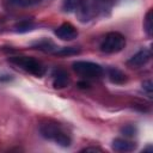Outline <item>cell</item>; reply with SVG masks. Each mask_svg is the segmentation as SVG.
I'll return each mask as SVG.
<instances>
[{"label": "cell", "instance_id": "6da1fadb", "mask_svg": "<svg viewBox=\"0 0 153 153\" xmlns=\"http://www.w3.org/2000/svg\"><path fill=\"white\" fill-rule=\"evenodd\" d=\"M39 133L44 139L49 141H54L55 143L62 147L71 146V142H72L71 136L57 123H50V122L42 123L39 127Z\"/></svg>", "mask_w": 153, "mask_h": 153}, {"label": "cell", "instance_id": "7a4b0ae2", "mask_svg": "<svg viewBox=\"0 0 153 153\" xmlns=\"http://www.w3.org/2000/svg\"><path fill=\"white\" fill-rule=\"evenodd\" d=\"M10 62L18 66L26 73L38 78H41L45 73V67L42 65V62L30 56H13L10 59Z\"/></svg>", "mask_w": 153, "mask_h": 153}, {"label": "cell", "instance_id": "3957f363", "mask_svg": "<svg viewBox=\"0 0 153 153\" xmlns=\"http://www.w3.org/2000/svg\"><path fill=\"white\" fill-rule=\"evenodd\" d=\"M126 47V38L122 33L112 31L105 35V37L103 38L102 43H100V50L105 54H115L118 53L121 50H123V48Z\"/></svg>", "mask_w": 153, "mask_h": 153}, {"label": "cell", "instance_id": "277c9868", "mask_svg": "<svg viewBox=\"0 0 153 153\" xmlns=\"http://www.w3.org/2000/svg\"><path fill=\"white\" fill-rule=\"evenodd\" d=\"M73 69L76 74L85 79H96L103 75V67L96 62L91 61H75L73 63Z\"/></svg>", "mask_w": 153, "mask_h": 153}, {"label": "cell", "instance_id": "5b68a950", "mask_svg": "<svg viewBox=\"0 0 153 153\" xmlns=\"http://www.w3.org/2000/svg\"><path fill=\"white\" fill-rule=\"evenodd\" d=\"M55 35L62 41H72L78 37V30L71 23H63L55 30Z\"/></svg>", "mask_w": 153, "mask_h": 153}, {"label": "cell", "instance_id": "8992f818", "mask_svg": "<svg viewBox=\"0 0 153 153\" xmlns=\"http://www.w3.org/2000/svg\"><path fill=\"white\" fill-rule=\"evenodd\" d=\"M149 60H151V50L147 48H143L128 60V65L131 67H141V66H145Z\"/></svg>", "mask_w": 153, "mask_h": 153}, {"label": "cell", "instance_id": "52a82bcc", "mask_svg": "<svg viewBox=\"0 0 153 153\" xmlns=\"http://www.w3.org/2000/svg\"><path fill=\"white\" fill-rule=\"evenodd\" d=\"M69 84V76L63 69H55L53 72V85L55 88H63Z\"/></svg>", "mask_w": 153, "mask_h": 153}, {"label": "cell", "instance_id": "ba28073f", "mask_svg": "<svg viewBox=\"0 0 153 153\" xmlns=\"http://www.w3.org/2000/svg\"><path fill=\"white\" fill-rule=\"evenodd\" d=\"M136 148V143L127 139H115L112 141V149L117 152H131Z\"/></svg>", "mask_w": 153, "mask_h": 153}, {"label": "cell", "instance_id": "9c48e42d", "mask_svg": "<svg viewBox=\"0 0 153 153\" xmlns=\"http://www.w3.org/2000/svg\"><path fill=\"white\" fill-rule=\"evenodd\" d=\"M108 75H109L110 81L114 82V84H117V85L124 84V82L127 81V76H126V74H124L122 71L117 69V68H110Z\"/></svg>", "mask_w": 153, "mask_h": 153}, {"label": "cell", "instance_id": "30bf717a", "mask_svg": "<svg viewBox=\"0 0 153 153\" xmlns=\"http://www.w3.org/2000/svg\"><path fill=\"white\" fill-rule=\"evenodd\" d=\"M84 0H63L62 8L66 12H76L82 5Z\"/></svg>", "mask_w": 153, "mask_h": 153}, {"label": "cell", "instance_id": "8fae6325", "mask_svg": "<svg viewBox=\"0 0 153 153\" xmlns=\"http://www.w3.org/2000/svg\"><path fill=\"white\" fill-rule=\"evenodd\" d=\"M33 26L35 25H33L32 22H30V20H22V22H19V23L16 24L14 30L17 32H27V31L32 30Z\"/></svg>", "mask_w": 153, "mask_h": 153}, {"label": "cell", "instance_id": "7c38bea8", "mask_svg": "<svg viewBox=\"0 0 153 153\" xmlns=\"http://www.w3.org/2000/svg\"><path fill=\"white\" fill-rule=\"evenodd\" d=\"M143 29L148 36H152V10H149L143 19Z\"/></svg>", "mask_w": 153, "mask_h": 153}, {"label": "cell", "instance_id": "4fadbf2b", "mask_svg": "<svg viewBox=\"0 0 153 153\" xmlns=\"http://www.w3.org/2000/svg\"><path fill=\"white\" fill-rule=\"evenodd\" d=\"M55 53H56L57 55H74V54H78V53H79V49L73 48V47H67V48L57 49Z\"/></svg>", "mask_w": 153, "mask_h": 153}, {"label": "cell", "instance_id": "5bb4252c", "mask_svg": "<svg viewBox=\"0 0 153 153\" xmlns=\"http://www.w3.org/2000/svg\"><path fill=\"white\" fill-rule=\"evenodd\" d=\"M14 5L20 6V7H29L32 5H36L39 2V0H11Z\"/></svg>", "mask_w": 153, "mask_h": 153}, {"label": "cell", "instance_id": "9a60e30c", "mask_svg": "<svg viewBox=\"0 0 153 153\" xmlns=\"http://www.w3.org/2000/svg\"><path fill=\"white\" fill-rule=\"evenodd\" d=\"M121 131H122L123 135H126V136H133V135H135L136 129H135V127H133V126H126L124 128H122Z\"/></svg>", "mask_w": 153, "mask_h": 153}, {"label": "cell", "instance_id": "2e32d148", "mask_svg": "<svg viewBox=\"0 0 153 153\" xmlns=\"http://www.w3.org/2000/svg\"><path fill=\"white\" fill-rule=\"evenodd\" d=\"M142 87H143V90H146V92H147L149 96L152 94V82H151V80L145 81V82L142 84Z\"/></svg>", "mask_w": 153, "mask_h": 153}, {"label": "cell", "instance_id": "e0dca14e", "mask_svg": "<svg viewBox=\"0 0 153 153\" xmlns=\"http://www.w3.org/2000/svg\"><path fill=\"white\" fill-rule=\"evenodd\" d=\"M11 79V75H0V81H10Z\"/></svg>", "mask_w": 153, "mask_h": 153}]
</instances>
